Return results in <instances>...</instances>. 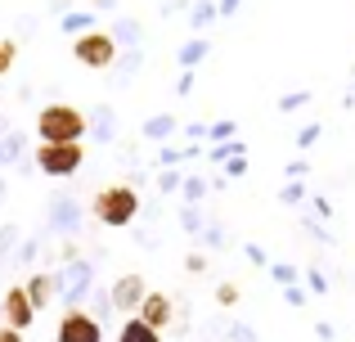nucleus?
I'll return each mask as SVG.
<instances>
[{"instance_id":"5","label":"nucleus","mask_w":355,"mask_h":342,"mask_svg":"<svg viewBox=\"0 0 355 342\" xmlns=\"http://www.w3.org/2000/svg\"><path fill=\"white\" fill-rule=\"evenodd\" d=\"M54 342H104V329H99L95 316H86V311L72 307L68 316L59 320V329H54Z\"/></svg>"},{"instance_id":"6","label":"nucleus","mask_w":355,"mask_h":342,"mask_svg":"<svg viewBox=\"0 0 355 342\" xmlns=\"http://www.w3.org/2000/svg\"><path fill=\"white\" fill-rule=\"evenodd\" d=\"M32 320H36V307H32V298H27V289H23V284H14V289L5 293V325L23 334V329L32 325Z\"/></svg>"},{"instance_id":"7","label":"nucleus","mask_w":355,"mask_h":342,"mask_svg":"<svg viewBox=\"0 0 355 342\" xmlns=\"http://www.w3.org/2000/svg\"><path fill=\"white\" fill-rule=\"evenodd\" d=\"M171 316H175V307H171V298H166V293H148V298L139 302V311H135V320H144V325L157 329V334L171 325Z\"/></svg>"},{"instance_id":"2","label":"nucleus","mask_w":355,"mask_h":342,"mask_svg":"<svg viewBox=\"0 0 355 342\" xmlns=\"http://www.w3.org/2000/svg\"><path fill=\"white\" fill-rule=\"evenodd\" d=\"M95 221H104V225H113V230H121V225H130L135 221V212H139V194L130 189V185H104V189L95 194Z\"/></svg>"},{"instance_id":"3","label":"nucleus","mask_w":355,"mask_h":342,"mask_svg":"<svg viewBox=\"0 0 355 342\" xmlns=\"http://www.w3.org/2000/svg\"><path fill=\"white\" fill-rule=\"evenodd\" d=\"M72 54H77V63H86V68H113L117 41L95 27V32H81L77 41H72Z\"/></svg>"},{"instance_id":"1","label":"nucleus","mask_w":355,"mask_h":342,"mask_svg":"<svg viewBox=\"0 0 355 342\" xmlns=\"http://www.w3.org/2000/svg\"><path fill=\"white\" fill-rule=\"evenodd\" d=\"M36 135H41V144H81L86 113L77 104H45L36 117Z\"/></svg>"},{"instance_id":"8","label":"nucleus","mask_w":355,"mask_h":342,"mask_svg":"<svg viewBox=\"0 0 355 342\" xmlns=\"http://www.w3.org/2000/svg\"><path fill=\"white\" fill-rule=\"evenodd\" d=\"M148 298V289H144V280L139 275H126V280L113 289V307L117 311H139V302Z\"/></svg>"},{"instance_id":"12","label":"nucleus","mask_w":355,"mask_h":342,"mask_svg":"<svg viewBox=\"0 0 355 342\" xmlns=\"http://www.w3.org/2000/svg\"><path fill=\"white\" fill-rule=\"evenodd\" d=\"M216 302H220V307H234V302H239V289H234V284H220V289H216Z\"/></svg>"},{"instance_id":"4","label":"nucleus","mask_w":355,"mask_h":342,"mask_svg":"<svg viewBox=\"0 0 355 342\" xmlns=\"http://www.w3.org/2000/svg\"><path fill=\"white\" fill-rule=\"evenodd\" d=\"M81 162H86L81 144H36V167L45 176H72Z\"/></svg>"},{"instance_id":"11","label":"nucleus","mask_w":355,"mask_h":342,"mask_svg":"<svg viewBox=\"0 0 355 342\" xmlns=\"http://www.w3.org/2000/svg\"><path fill=\"white\" fill-rule=\"evenodd\" d=\"M14 59H18V45L14 41H0V77L14 68Z\"/></svg>"},{"instance_id":"10","label":"nucleus","mask_w":355,"mask_h":342,"mask_svg":"<svg viewBox=\"0 0 355 342\" xmlns=\"http://www.w3.org/2000/svg\"><path fill=\"white\" fill-rule=\"evenodd\" d=\"M23 289H27V298H32V307H36V311H41V307H45V302H50V293H54V284H50V275H32V280H27V284H23Z\"/></svg>"},{"instance_id":"13","label":"nucleus","mask_w":355,"mask_h":342,"mask_svg":"<svg viewBox=\"0 0 355 342\" xmlns=\"http://www.w3.org/2000/svg\"><path fill=\"white\" fill-rule=\"evenodd\" d=\"M0 342H23V334H18V329H9V325H0Z\"/></svg>"},{"instance_id":"9","label":"nucleus","mask_w":355,"mask_h":342,"mask_svg":"<svg viewBox=\"0 0 355 342\" xmlns=\"http://www.w3.org/2000/svg\"><path fill=\"white\" fill-rule=\"evenodd\" d=\"M117 342H162V334H157V329H148L144 320H135V316H130L126 325L117 329Z\"/></svg>"}]
</instances>
